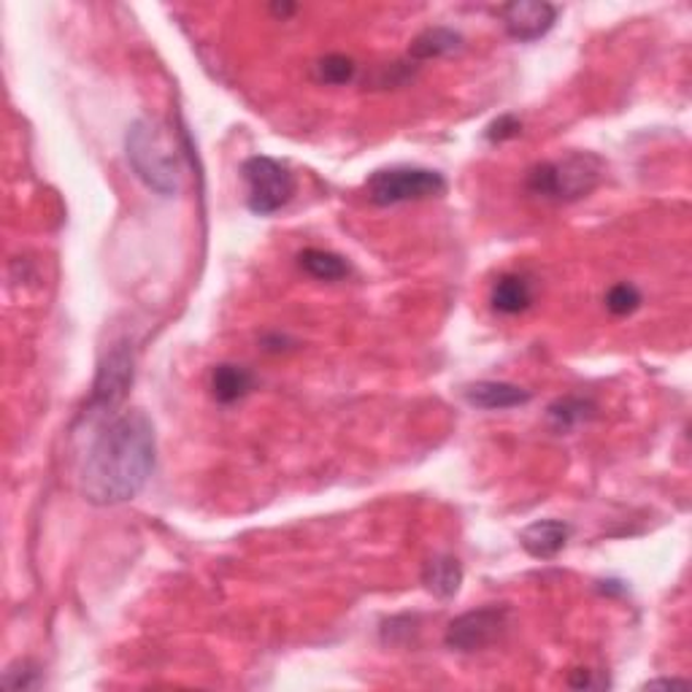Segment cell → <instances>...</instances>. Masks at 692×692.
Listing matches in <instances>:
<instances>
[{"instance_id": "1", "label": "cell", "mask_w": 692, "mask_h": 692, "mask_svg": "<svg viewBox=\"0 0 692 692\" xmlns=\"http://www.w3.org/2000/svg\"><path fill=\"white\" fill-rule=\"evenodd\" d=\"M155 425L141 408L115 414L95 436L79 474V492L93 506L133 501L155 474Z\"/></svg>"}, {"instance_id": "2", "label": "cell", "mask_w": 692, "mask_h": 692, "mask_svg": "<svg viewBox=\"0 0 692 692\" xmlns=\"http://www.w3.org/2000/svg\"><path fill=\"white\" fill-rule=\"evenodd\" d=\"M124 152L133 174L163 198H171L181 190L184 176V155L176 146L174 135L157 119L141 117L130 124L124 135Z\"/></svg>"}, {"instance_id": "3", "label": "cell", "mask_w": 692, "mask_h": 692, "mask_svg": "<svg viewBox=\"0 0 692 692\" xmlns=\"http://www.w3.org/2000/svg\"><path fill=\"white\" fill-rule=\"evenodd\" d=\"M600 176H604V163L598 157L587 155V152H574V155H565L563 160L530 168L525 187L530 195L541 198V201L571 203L589 195L600 184Z\"/></svg>"}, {"instance_id": "4", "label": "cell", "mask_w": 692, "mask_h": 692, "mask_svg": "<svg viewBox=\"0 0 692 692\" xmlns=\"http://www.w3.org/2000/svg\"><path fill=\"white\" fill-rule=\"evenodd\" d=\"M366 190L371 203H377V206H398V203L441 198L446 192V179L439 171H430V168L395 166L371 174V179L366 181Z\"/></svg>"}, {"instance_id": "5", "label": "cell", "mask_w": 692, "mask_h": 692, "mask_svg": "<svg viewBox=\"0 0 692 692\" xmlns=\"http://www.w3.org/2000/svg\"><path fill=\"white\" fill-rule=\"evenodd\" d=\"M243 184H247V208L258 217L282 212L295 195V176L285 163L274 157L254 155L241 166Z\"/></svg>"}, {"instance_id": "6", "label": "cell", "mask_w": 692, "mask_h": 692, "mask_svg": "<svg viewBox=\"0 0 692 692\" xmlns=\"http://www.w3.org/2000/svg\"><path fill=\"white\" fill-rule=\"evenodd\" d=\"M135 379V357L133 346L128 342H117L100 360L98 373H95L93 393H90L84 417H106L115 414L128 398Z\"/></svg>"}, {"instance_id": "7", "label": "cell", "mask_w": 692, "mask_h": 692, "mask_svg": "<svg viewBox=\"0 0 692 692\" xmlns=\"http://www.w3.org/2000/svg\"><path fill=\"white\" fill-rule=\"evenodd\" d=\"M509 628V609L506 606H481V609L465 611L446 628V646L452 652H481L496 644Z\"/></svg>"}, {"instance_id": "8", "label": "cell", "mask_w": 692, "mask_h": 692, "mask_svg": "<svg viewBox=\"0 0 692 692\" xmlns=\"http://www.w3.org/2000/svg\"><path fill=\"white\" fill-rule=\"evenodd\" d=\"M501 25L509 38L520 44H533L547 36L558 22V5L547 0H514L498 9Z\"/></svg>"}, {"instance_id": "9", "label": "cell", "mask_w": 692, "mask_h": 692, "mask_svg": "<svg viewBox=\"0 0 692 692\" xmlns=\"http://www.w3.org/2000/svg\"><path fill=\"white\" fill-rule=\"evenodd\" d=\"M465 404L481 408V411H503V408H517L533 401L530 390L520 387L512 382H496V379H481L463 387Z\"/></svg>"}, {"instance_id": "10", "label": "cell", "mask_w": 692, "mask_h": 692, "mask_svg": "<svg viewBox=\"0 0 692 692\" xmlns=\"http://www.w3.org/2000/svg\"><path fill=\"white\" fill-rule=\"evenodd\" d=\"M571 525L563 520H536L520 533V544L530 558L552 560L569 547Z\"/></svg>"}, {"instance_id": "11", "label": "cell", "mask_w": 692, "mask_h": 692, "mask_svg": "<svg viewBox=\"0 0 692 692\" xmlns=\"http://www.w3.org/2000/svg\"><path fill=\"white\" fill-rule=\"evenodd\" d=\"M422 584L436 598H455L463 584V563L455 554H433L422 569Z\"/></svg>"}, {"instance_id": "12", "label": "cell", "mask_w": 692, "mask_h": 692, "mask_svg": "<svg viewBox=\"0 0 692 692\" xmlns=\"http://www.w3.org/2000/svg\"><path fill=\"white\" fill-rule=\"evenodd\" d=\"M208 387H212V395L217 404L230 406L252 393L254 377L249 368L232 366V362H219V366H214L212 379H208Z\"/></svg>"}, {"instance_id": "13", "label": "cell", "mask_w": 692, "mask_h": 692, "mask_svg": "<svg viewBox=\"0 0 692 692\" xmlns=\"http://www.w3.org/2000/svg\"><path fill=\"white\" fill-rule=\"evenodd\" d=\"M533 303V285L522 274H503L498 276L496 285L490 289V306L498 314L517 317L522 311L530 309Z\"/></svg>"}, {"instance_id": "14", "label": "cell", "mask_w": 692, "mask_h": 692, "mask_svg": "<svg viewBox=\"0 0 692 692\" xmlns=\"http://www.w3.org/2000/svg\"><path fill=\"white\" fill-rule=\"evenodd\" d=\"M463 47V36L452 27H428V31L419 33L417 38L408 47V58L411 60H436L446 58V55H455Z\"/></svg>"}, {"instance_id": "15", "label": "cell", "mask_w": 692, "mask_h": 692, "mask_svg": "<svg viewBox=\"0 0 692 692\" xmlns=\"http://www.w3.org/2000/svg\"><path fill=\"white\" fill-rule=\"evenodd\" d=\"M595 414H598V408H595L593 401L578 398V395H565V398H558L547 408V422L558 433H571V430L582 428L589 419H595Z\"/></svg>"}, {"instance_id": "16", "label": "cell", "mask_w": 692, "mask_h": 692, "mask_svg": "<svg viewBox=\"0 0 692 692\" xmlns=\"http://www.w3.org/2000/svg\"><path fill=\"white\" fill-rule=\"evenodd\" d=\"M298 265L320 282H342L351 271L342 254L327 252V249H303L298 254Z\"/></svg>"}, {"instance_id": "17", "label": "cell", "mask_w": 692, "mask_h": 692, "mask_svg": "<svg viewBox=\"0 0 692 692\" xmlns=\"http://www.w3.org/2000/svg\"><path fill=\"white\" fill-rule=\"evenodd\" d=\"M357 73V62L346 55H325L322 60H317L314 65V76L320 84H331V87H342V84H349Z\"/></svg>"}, {"instance_id": "18", "label": "cell", "mask_w": 692, "mask_h": 692, "mask_svg": "<svg viewBox=\"0 0 692 692\" xmlns=\"http://www.w3.org/2000/svg\"><path fill=\"white\" fill-rule=\"evenodd\" d=\"M5 690H36L41 688V668L33 660H16L3 673Z\"/></svg>"}, {"instance_id": "19", "label": "cell", "mask_w": 692, "mask_h": 692, "mask_svg": "<svg viewBox=\"0 0 692 692\" xmlns=\"http://www.w3.org/2000/svg\"><path fill=\"white\" fill-rule=\"evenodd\" d=\"M604 303L615 317H631L633 311H639L641 293L639 287L628 285V282H620V285H615L609 293H606Z\"/></svg>"}, {"instance_id": "20", "label": "cell", "mask_w": 692, "mask_h": 692, "mask_svg": "<svg viewBox=\"0 0 692 692\" xmlns=\"http://www.w3.org/2000/svg\"><path fill=\"white\" fill-rule=\"evenodd\" d=\"M520 133H522V122L514 115L498 117L496 122H490V128L485 130L487 141H492V144H503V141H512V139H517Z\"/></svg>"}, {"instance_id": "21", "label": "cell", "mask_w": 692, "mask_h": 692, "mask_svg": "<svg viewBox=\"0 0 692 692\" xmlns=\"http://www.w3.org/2000/svg\"><path fill=\"white\" fill-rule=\"evenodd\" d=\"M569 684L574 690H595V688H604V684H609V682H604V679H595L593 671H587V668H576V671L571 673Z\"/></svg>"}, {"instance_id": "22", "label": "cell", "mask_w": 692, "mask_h": 692, "mask_svg": "<svg viewBox=\"0 0 692 692\" xmlns=\"http://www.w3.org/2000/svg\"><path fill=\"white\" fill-rule=\"evenodd\" d=\"M673 688H688L684 679H652L644 684V690H673Z\"/></svg>"}, {"instance_id": "23", "label": "cell", "mask_w": 692, "mask_h": 692, "mask_svg": "<svg viewBox=\"0 0 692 692\" xmlns=\"http://www.w3.org/2000/svg\"><path fill=\"white\" fill-rule=\"evenodd\" d=\"M295 11H298V5H293V3H274V5H271V14L282 16V20H287V16H293Z\"/></svg>"}]
</instances>
